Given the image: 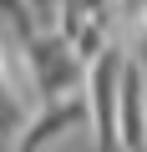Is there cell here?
<instances>
[{"instance_id":"1","label":"cell","mask_w":147,"mask_h":152,"mask_svg":"<svg viewBox=\"0 0 147 152\" xmlns=\"http://www.w3.org/2000/svg\"><path fill=\"white\" fill-rule=\"evenodd\" d=\"M20 56H26V71H31V86H36L41 107H46V102H66V96H81V91H86V61L76 56V46H71L56 26H51V31H41Z\"/></svg>"},{"instance_id":"2","label":"cell","mask_w":147,"mask_h":152,"mask_svg":"<svg viewBox=\"0 0 147 152\" xmlns=\"http://www.w3.org/2000/svg\"><path fill=\"white\" fill-rule=\"evenodd\" d=\"M41 31L46 26L31 0H0V51H26Z\"/></svg>"}]
</instances>
